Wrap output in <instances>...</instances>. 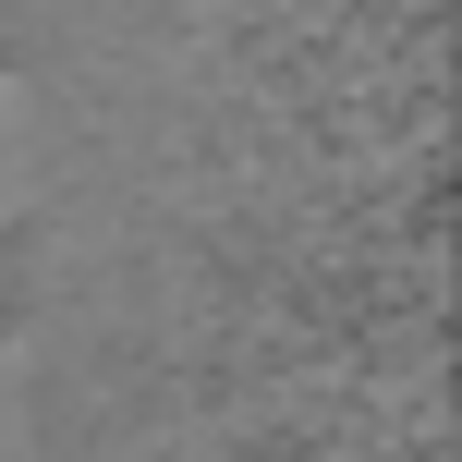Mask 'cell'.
I'll return each instance as SVG.
<instances>
[{
  "label": "cell",
  "instance_id": "6da1fadb",
  "mask_svg": "<svg viewBox=\"0 0 462 462\" xmlns=\"http://www.w3.org/2000/svg\"><path fill=\"white\" fill-rule=\"evenodd\" d=\"M37 171H49V122H37V97L0 73V219L37 208Z\"/></svg>",
  "mask_w": 462,
  "mask_h": 462
},
{
  "label": "cell",
  "instance_id": "7a4b0ae2",
  "mask_svg": "<svg viewBox=\"0 0 462 462\" xmlns=\"http://www.w3.org/2000/svg\"><path fill=\"white\" fill-rule=\"evenodd\" d=\"M0 462H37V377L13 341H0Z\"/></svg>",
  "mask_w": 462,
  "mask_h": 462
}]
</instances>
